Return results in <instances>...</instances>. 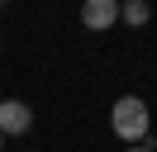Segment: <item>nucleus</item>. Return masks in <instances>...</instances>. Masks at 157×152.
I'll return each mask as SVG.
<instances>
[{"mask_svg": "<svg viewBox=\"0 0 157 152\" xmlns=\"http://www.w3.org/2000/svg\"><path fill=\"white\" fill-rule=\"evenodd\" d=\"M119 19L124 24H147L152 19V5L147 0H128V5H119Z\"/></svg>", "mask_w": 157, "mask_h": 152, "instance_id": "nucleus-4", "label": "nucleus"}, {"mask_svg": "<svg viewBox=\"0 0 157 152\" xmlns=\"http://www.w3.org/2000/svg\"><path fill=\"white\" fill-rule=\"evenodd\" d=\"M33 128V109L24 100H0V133L14 138V133H29Z\"/></svg>", "mask_w": 157, "mask_h": 152, "instance_id": "nucleus-2", "label": "nucleus"}, {"mask_svg": "<svg viewBox=\"0 0 157 152\" xmlns=\"http://www.w3.org/2000/svg\"><path fill=\"white\" fill-rule=\"evenodd\" d=\"M0 100H5V95H0Z\"/></svg>", "mask_w": 157, "mask_h": 152, "instance_id": "nucleus-7", "label": "nucleus"}, {"mask_svg": "<svg viewBox=\"0 0 157 152\" xmlns=\"http://www.w3.org/2000/svg\"><path fill=\"white\" fill-rule=\"evenodd\" d=\"M152 152H157V147H152Z\"/></svg>", "mask_w": 157, "mask_h": 152, "instance_id": "nucleus-8", "label": "nucleus"}, {"mask_svg": "<svg viewBox=\"0 0 157 152\" xmlns=\"http://www.w3.org/2000/svg\"><path fill=\"white\" fill-rule=\"evenodd\" d=\"M0 152H5V133H0Z\"/></svg>", "mask_w": 157, "mask_h": 152, "instance_id": "nucleus-6", "label": "nucleus"}, {"mask_svg": "<svg viewBox=\"0 0 157 152\" xmlns=\"http://www.w3.org/2000/svg\"><path fill=\"white\" fill-rule=\"evenodd\" d=\"M81 24L95 28V33L114 28L119 24V0H86V5H81Z\"/></svg>", "mask_w": 157, "mask_h": 152, "instance_id": "nucleus-3", "label": "nucleus"}, {"mask_svg": "<svg viewBox=\"0 0 157 152\" xmlns=\"http://www.w3.org/2000/svg\"><path fill=\"white\" fill-rule=\"evenodd\" d=\"M109 128H114L119 142L138 147V142L147 138V128H152V109H147V100H138V95H119L114 109H109Z\"/></svg>", "mask_w": 157, "mask_h": 152, "instance_id": "nucleus-1", "label": "nucleus"}, {"mask_svg": "<svg viewBox=\"0 0 157 152\" xmlns=\"http://www.w3.org/2000/svg\"><path fill=\"white\" fill-rule=\"evenodd\" d=\"M124 152H152V147H143V142H138V147H124Z\"/></svg>", "mask_w": 157, "mask_h": 152, "instance_id": "nucleus-5", "label": "nucleus"}]
</instances>
